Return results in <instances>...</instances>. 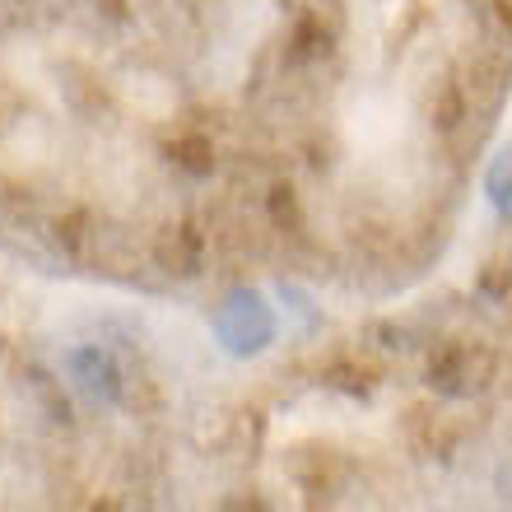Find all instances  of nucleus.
Returning <instances> with one entry per match:
<instances>
[{"mask_svg":"<svg viewBox=\"0 0 512 512\" xmlns=\"http://www.w3.org/2000/svg\"><path fill=\"white\" fill-rule=\"evenodd\" d=\"M494 373V359L485 350H475L466 340H452L429 359V382L447 396H466V391H480Z\"/></svg>","mask_w":512,"mask_h":512,"instance_id":"obj_1","label":"nucleus"},{"mask_svg":"<svg viewBox=\"0 0 512 512\" xmlns=\"http://www.w3.org/2000/svg\"><path fill=\"white\" fill-rule=\"evenodd\" d=\"M159 261L168 270H177V275H191L196 270V261H201V233L191 229V224H177V229H163L159 238Z\"/></svg>","mask_w":512,"mask_h":512,"instance_id":"obj_2","label":"nucleus"},{"mask_svg":"<svg viewBox=\"0 0 512 512\" xmlns=\"http://www.w3.org/2000/svg\"><path fill=\"white\" fill-rule=\"evenodd\" d=\"M168 154H173V163L182 168V173H191V177H205L210 168H215V145H210V135H201V131L177 135Z\"/></svg>","mask_w":512,"mask_h":512,"instance_id":"obj_3","label":"nucleus"},{"mask_svg":"<svg viewBox=\"0 0 512 512\" xmlns=\"http://www.w3.org/2000/svg\"><path fill=\"white\" fill-rule=\"evenodd\" d=\"M461 117H466V94H461L457 80H443L438 84V94L429 98V122L438 126V131H452Z\"/></svg>","mask_w":512,"mask_h":512,"instance_id":"obj_4","label":"nucleus"},{"mask_svg":"<svg viewBox=\"0 0 512 512\" xmlns=\"http://www.w3.org/2000/svg\"><path fill=\"white\" fill-rule=\"evenodd\" d=\"M294 52L298 56H326V47H331V33H326L322 24H317V19H303V24L294 28Z\"/></svg>","mask_w":512,"mask_h":512,"instance_id":"obj_5","label":"nucleus"},{"mask_svg":"<svg viewBox=\"0 0 512 512\" xmlns=\"http://www.w3.org/2000/svg\"><path fill=\"white\" fill-rule=\"evenodd\" d=\"M270 215H275V224H289V229H294V224H298L294 191H289V187H275V191H270Z\"/></svg>","mask_w":512,"mask_h":512,"instance_id":"obj_6","label":"nucleus"},{"mask_svg":"<svg viewBox=\"0 0 512 512\" xmlns=\"http://www.w3.org/2000/svg\"><path fill=\"white\" fill-rule=\"evenodd\" d=\"M489 19L503 38H512V0H489Z\"/></svg>","mask_w":512,"mask_h":512,"instance_id":"obj_7","label":"nucleus"},{"mask_svg":"<svg viewBox=\"0 0 512 512\" xmlns=\"http://www.w3.org/2000/svg\"><path fill=\"white\" fill-rule=\"evenodd\" d=\"M229 512H266V503H261V499H238Z\"/></svg>","mask_w":512,"mask_h":512,"instance_id":"obj_8","label":"nucleus"},{"mask_svg":"<svg viewBox=\"0 0 512 512\" xmlns=\"http://www.w3.org/2000/svg\"><path fill=\"white\" fill-rule=\"evenodd\" d=\"M94 512H122V508H117V503H98Z\"/></svg>","mask_w":512,"mask_h":512,"instance_id":"obj_9","label":"nucleus"}]
</instances>
